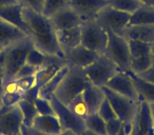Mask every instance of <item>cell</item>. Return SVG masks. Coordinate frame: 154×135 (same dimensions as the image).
<instances>
[{
	"label": "cell",
	"instance_id": "obj_1",
	"mask_svg": "<svg viewBox=\"0 0 154 135\" xmlns=\"http://www.w3.org/2000/svg\"><path fill=\"white\" fill-rule=\"evenodd\" d=\"M22 16L30 31V38L32 39L35 49L47 55L64 58L58 44L56 31L50 18L23 5Z\"/></svg>",
	"mask_w": 154,
	"mask_h": 135
},
{
	"label": "cell",
	"instance_id": "obj_2",
	"mask_svg": "<svg viewBox=\"0 0 154 135\" xmlns=\"http://www.w3.org/2000/svg\"><path fill=\"white\" fill-rule=\"evenodd\" d=\"M33 48L34 44L32 39L30 37H26L3 50L2 84L15 78L18 71L26 63V56Z\"/></svg>",
	"mask_w": 154,
	"mask_h": 135
},
{
	"label": "cell",
	"instance_id": "obj_3",
	"mask_svg": "<svg viewBox=\"0 0 154 135\" xmlns=\"http://www.w3.org/2000/svg\"><path fill=\"white\" fill-rule=\"evenodd\" d=\"M90 84L91 82L84 69L78 66H69L68 72L53 95L66 106L77 95L82 94Z\"/></svg>",
	"mask_w": 154,
	"mask_h": 135
},
{
	"label": "cell",
	"instance_id": "obj_4",
	"mask_svg": "<svg viewBox=\"0 0 154 135\" xmlns=\"http://www.w3.org/2000/svg\"><path fill=\"white\" fill-rule=\"evenodd\" d=\"M106 32L108 35V42L103 55L113 61L122 71H131L129 41L125 37L115 34L112 31Z\"/></svg>",
	"mask_w": 154,
	"mask_h": 135
},
{
	"label": "cell",
	"instance_id": "obj_5",
	"mask_svg": "<svg viewBox=\"0 0 154 135\" xmlns=\"http://www.w3.org/2000/svg\"><path fill=\"white\" fill-rule=\"evenodd\" d=\"M91 84L103 88L109 82V80L122 70L103 54L99 55L92 64L84 69Z\"/></svg>",
	"mask_w": 154,
	"mask_h": 135
},
{
	"label": "cell",
	"instance_id": "obj_6",
	"mask_svg": "<svg viewBox=\"0 0 154 135\" xmlns=\"http://www.w3.org/2000/svg\"><path fill=\"white\" fill-rule=\"evenodd\" d=\"M80 32L82 44L84 47L99 55L105 53L108 42L107 32L94 19L86 20L82 22L80 26Z\"/></svg>",
	"mask_w": 154,
	"mask_h": 135
},
{
	"label": "cell",
	"instance_id": "obj_7",
	"mask_svg": "<svg viewBox=\"0 0 154 135\" xmlns=\"http://www.w3.org/2000/svg\"><path fill=\"white\" fill-rule=\"evenodd\" d=\"M103 90L105 92L106 98L109 100L115 114L122 120V124H131L136 116L138 110L140 109V103H135L128 97L122 96V95L110 90L107 87H103Z\"/></svg>",
	"mask_w": 154,
	"mask_h": 135
},
{
	"label": "cell",
	"instance_id": "obj_8",
	"mask_svg": "<svg viewBox=\"0 0 154 135\" xmlns=\"http://www.w3.org/2000/svg\"><path fill=\"white\" fill-rule=\"evenodd\" d=\"M131 16V14L118 11L110 5H106L97 13L94 20L105 31H112L122 36L124 30L130 22Z\"/></svg>",
	"mask_w": 154,
	"mask_h": 135
},
{
	"label": "cell",
	"instance_id": "obj_9",
	"mask_svg": "<svg viewBox=\"0 0 154 135\" xmlns=\"http://www.w3.org/2000/svg\"><path fill=\"white\" fill-rule=\"evenodd\" d=\"M49 100L52 105V108H53L54 114L59 120L62 131L69 130L76 133V134H84L86 131V124H85L84 118L75 115L66 105L60 103L54 95L50 97Z\"/></svg>",
	"mask_w": 154,
	"mask_h": 135
},
{
	"label": "cell",
	"instance_id": "obj_10",
	"mask_svg": "<svg viewBox=\"0 0 154 135\" xmlns=\"http://www.w3.org/2000/svg\"><path fill=\"white\" fill-rule=\"evenodd\" d=\"M128 40V39H127ZM130 47L131 72L140 74L151 69L152 50L151 43L141 42L137 40H128Z\"/></svg>",
	"mask_w": 154,
	"mask_h": 135
},
{
	"label": "cell",
	"instance_id": "obj_11",
	"mask_svg": "<svg viewBox=\"0 0 154 135\" xmlns=\"http://www.w3.org/2000/svg\"><path fill=\"white\" fill-rule=\"evenodd\" d=\"M22 124L23 116L18 105L0 109V135H21Z\"/></svg>",
	"mask_w": 154,
	"mask_h": 135
},
{
	"label": "cell",
	"instance_id": "obj_12",
	"mask_svg": "<svg viewBox=\"0 0 154 135\" xmlns=\"http://www.w3.org/2000/svg\"><path fill=\"white\" fill-rule=\"evenodd\" d=\"M106 87L109 88L110 90L122 95V96L128 97V98H130L131 100L135 101V103H140L138 98V94L136 92V89H135L128 72H117L109 80V82L106 84Z\"/></svg>",
	"mask_w": 154,
	"mask_h": 135
},
{
	"label": "cell",
	"instance_id": "obj_13",
	"mask_svg": "<svg viewBox=\"0 0 154 135\" xmlns=\"http://www.w3.org/2000/svg\"><path fill=\"white\" fill-rule=\"evenodd\" d=\"M98 56L99 54L87 49L82 44H79L64 55V60H66V66H78V68L85 69L88 66L92 64Z\"/></svg>",
	"mask_w": 154,
	"mask_h": 135
},
{
	"label": "cell",
	"instance_id": "obj_14",
	"mask_svg": "<svg viewBox=\"0 0 154 135\" xmlns=\"http://www.w3.org/2000/svg\"><path fill=\"white\" fill-rule=\"evenodd\" d=\"M106 5H108V0H70L69 2V7L84 21L94 19L97 13Z\"/></svg>",
	"mask_w": 154,
	"mask_h": 135
},
{
	"label": "cell",
	"instance_id": "obj_15",
	"mask_svg": "<svg viewBox=\"0 0 154 135\" xmlns=\"http://www.w3.org/2000/svg\"><path fill=\"white\" fill-rule=\"evenodd\" d=\"M50 20H51L55 31L80 26L84 22L82 17L70 7L64 8L56 14H54L52 17H50Z\"/></svg>",
	"mask_w": 154,
	"mask_h": 135
},
{
	"label": "cell",
	"instance_id": "obj_16",
	"mask_svg": "<svg viewBox=\"0 0 154 135\" xmlns=\"http://www.w3.org/2000/svg\"><path fill=\"white\" fill-rule=\"evenodd\" d=\"M0 19L19 29L30 37V31L22 16V5L17 3L0 8Z\"/></svg>",
	"mask_w": 154,
	"mask_h": 135
},
{
	"label": "cell",
	"instance_id": "obj_17",
	"mask_svg": "<svg viewBox=\"0 0 154 135\" xmlns=\"http://www.w3.org/2000/svg\"><path fill=\"white\" fill-rule=\"evenodd\" d=\"M128 40H137L146 43L154 42V24H129L122 34Z\"/></svg>",
	"mask_w": 154,
	"mask_h": 135
},
{
	"label": "cell",
	"instance_id": "obj_18",
	"mask_svg": "<svg viewBox=\"0 0 154 135\" xmlns=\"http://www.w3.org/2000/svg\"><path fill=\"white\" fill-rule=\"evenodd\" d=\"M56 37L59 48L61 50L63 56L69 51L76 48L77 45L82 44V32H80V26L76 28L66 29V30H59L56 31Z\"/></svg>",
	"mask_w": 154,
	"mask_h": 135
},
{
	"label": "cell",
	"instance_id": "obj_19",
	"mask_svg": "<svg viewBox=\"0 0 154 135\" xmlns=\"http://www.w3.org/2000/svg\"><path fill=\"white\" fill-rule=\"evenodd\" d=\"M26 37H29L26 33L0 19V51H3Z\"/></svg>",
	"mask_w": 154,
	"mask_h": 135
},
{
	"label": "cell",
	"instance_id": "obj_20",
	"mask_svg": "<svg viewBox=\"0 0 154 135\" xmlns=\"http://www.w3.org/2000/svg\"><path fill=\"white\" fill-rule=\"evenodd\" d=\"M32 128L48 135H59L62 132L56 115H37L33 120Z\"/></svg>",
	"mask_w": 154,
	"mask_h": 135
},
{
	"label": "cell",
	"instance_id": "obj_21",
	"mask_svg": "<svg viewBox=\"0 0 154 135\" xmlns=\"http://www.w3.org/2000/svg\"><path fill=\"white\" fill-rule=\"evenodd\" d=\"M128 73L136 89L139 101L146 103H154V84L147 81L131 71H128Z\"/></svg>",
	"mask_w": 154,
	"mask_h": 135
},
{
	"label": "cell",
	"instance_id": "obj_22",
	"mask_svg": "<svg viewBox=\"0 0 154 135\" xmlns=\"http://www.w3.org/2000/svg\"><path fill=\"white\" fill-rule=\"evenodd\" d=\"M82 96L86 101V105L88 107L89 114L97 113L99 107L106 99V95L103 88L90 84L86 90L82 92Z\"/></svg>",
	"mask_w": 154,
	"mask_h": 135
},
{
	"label": "cell",
	"instance_id": "obj_23",
	"mask_svg": "<svg viewBox=\"0 0 154 135\" xmlns=\"http://www.w3.org/2000/svg\"><path fill=\"white\" fill-rule=\"evenodd\" d=\"M69 69V66H64L63 68L60 69V71L50 80L48 84H45L43 87H41L40 89L38 90V95L37 96L41 97V98H45V99H49L52 95L54 94V92L56 91V89L58 88L59 84L61 82L62 78L64 77V75L66 74Z\"/></svg>",
	"mask_w": 154,
	"mask_h": 135
},
{
	"label": "cell",
	"instance_id": "obj_24",
	"mask_svg": "<svg viewBox=\"0 0 154 135\" xmlns=\"http://www.w3.org/2000/svg\"><path fill=\"white\" fill-rule=\"evenodd\" d=\"M154 24V8L143 5L132 14L129 24ZM128 24V26H129Z\"/></svg>",
	"mask_w": 154,
	"mask_h": 135
},
{
	"label": "cell",
	"instance_id": "obj_25",
	"mask_svg": "<svg viewBox=\"0 0 154 135\" xmlns=\"http://www.w3.org/2000/svg\"><path fill=\"white\" fill-rule=\"evenodd\" d=\"M85 124L87 131H90L97 135H107L106 121L97 113L89 114L85 118Z\"/></svg>",
	"mask_w": 154,
	"mask_h": 135
},
{
	"label": "cell",
	"instance_id": "obj_26",
	"mask_svg": "<svg viewBox=\"0 0 154 135\" xmlns=\"http://www.w3.org/2000/svg\"><path fill=\"white\" fill-rule=\"evenodd\" d=\"M108 5L132 15L143 5L140 0H108Z\"/></svg>",
	"mask_w": 154,
	"mask_h": 135
},
{
	"label": "cell",
	"instance_id": "obj_27",
	"mask_svg": "<svg viewBox=\"0 0 154 135\" xmlns=\"http://www.w3.org/2000/svg\"><path fill=\"white\" fill-rule=\"evenodd\" d=\"M18 107L20 108L22 116H23V124H22L26 127H32L33 120L38 115L34 103L28 100V99H26V98H22L21 100L18 103Z\"/></svg>",
	"mask_w": 154,
	"mask_h": 135
},
{
	"label": "cell",
	"instance_id": "obj_28",
	"mask_svg": "<svg viewBox=\"0 0 154 135\" xmlns=\"http://www.w3.org/2000/svg\"><path fill=\"white\" fill-rule=\"evenodd\" d=\"M54 56L47 55V54L42 53L39 50L33 48L30 52H29L28 56H26V63L33 66L37 69H40L42 66H47L48 63L51 62V60L53 59Z\"/></svg>",
	"mask_w": 154,
	"mask_h": 135
},
{
	"label": "cell",
	"instance_id": "obj_29",
	"mask_svg": "<svg viewBox=\"0 0 154 135\" xmlns=\"http://www.w3.org/2000/svg\"><path fill=\"white\" fill-rule=\"evenodd\" d=\"M69 2L70 0H43L41 14L50 18L60 10L69 7Z\"/></svg>",
	"mask_w": 154,
	"mask_h": 135
},
{
	"label": "cell",
	"instance_id": "obj_30",
	"mask_svg": "<svg viewBox=\"0 0 154 135\" xmlns=\"http://www.w3.org/2000/svg\"><path fill=\"white\" fill-rule=\"evenodd\" d=\"M66 107H68L75 115L79 116V117L84 118V119L89 115V110L86 105V101H85V99H84V96H82V93L79 95H77L75 98H73L72 100L66 105Z\"/></svg>",
	"mask_w": 154,
	"mask_h": 135
},
{
	"label": "cell",
	"instance_id": "obj_31",
	"mask_svg": "<svg viewBox=\"0 0 154 135\" xmlns=\"http://www.w3.org/2000/svg\"><path fill=\"white\" fill-rule=\"evenodd\" d=\"M34 105L36 107L38 115H55L49 99L41 98V97L37 96L34 99Z\"/></svg>",
	"mask_w": 154,
	"mask_h": 135
},
{
	"label": "cell",
	"instance_id": "obj_32",
	"mask_svg": "<svg viewBox=\"0 0 154 135\" xmlns=\"http://www.w3.org/2000/svg\"><path fill=\"white\" fill-rule=\"evenodd\" d=\"M97 114H98L106 122L110 121V120H112V119H115V118H118L107 98H106L105 100L103 101V103L100 105L98 111H97Z\"/></svg>",
	"mask_w": 154,
	"mask_h": 135
},
{
	"label": "cell",
	"instance_id": "obj_33",
	"mask_svg": "<svg viewBox=\"0 0 154 135\" xmlns=\"http://www.w3.org/2000/svg\"><path fill=\"white\" fill-rule=\"evenodd\" d=\"M23 93H2V106L3 107H15L23 98Z\"/></svg>",
	"mask_w": 154,
	"mask_h": 135
},
{
	"label": "cell",
	"instance_id": "obj_34",
	"mask_svg": "<svg viewBox=\"0 0 154 135\" xmlns=\"http://www.w3.org/2000/svg\"><path fill=\"white\" fill-rule=\"evenodd\" d=\"M122 128H124V124L119 118H115L106 122L107 135H117Z\"/></svg>",
	"mask_w": 154,
	"mask_h": 135
},
{
	"label": "cell",
	"instance_id": "obj_35",
	"mask_svg": "<svg viewBox=\"0 0 154 135\" xmlns=\"http://www.w3.org/2000/svg\"><path fill=\"white\" fill-rule=\"evenodd\" d=\"M37 70H38V69H37V68H35V66L26 63L23 66H22L21 69L18 71V73L16 74L15 78H14L13 80H18V79H20V78L30 77V76H35Z\"/></svg>",
	"mask_w": 154,
	"mask_h": 135
},
{
	"label": "cell",
	"instance_id": "obj_36",
	"mask_svg": "<svg viewBox=\"0 0 154 135\" xmlns=\"http://www.w3.org/2000/svg\"><path fill=\"white\" fill-rule=\"evenodd\" d=\"M18 82V86H19L20 90L22 93L28 92L29 90L33 89L36 84L35 81V76H30V77H24V78H20V79L16 80Z\"/></svg>",
	"mask_w": 154,
	"mask_h": 135
},
{
	"label": "cell",
	"instance_id": "obj_37",
	"mask_svg": "<svg viewBox=\"0 0 154 135\" xmlns=\"http://www.w3.org/2000/svg\"><path fill=\"white\" fill-rule=\"evenodd\" d=\"M19 3L23 7H28L34 10L35 12H38V13H41L42 11L43 0H19Z\"/></svg>",
	"mask_w": 154,
	"mask_h": 135
},
{
	"label": "cell",
	"instance_id": "obj_38",
	"mask_svg": "<svg viewBox=\"0 0 154 135\" xmlns=\"http://www.w3.org/2000/svg\"><path fill=\"white\" fill-rule=\"evenodd\" d=\"M21 135H48L45 134L42 132H39V131L35 130L32 127H26L22 124L21 127Z\"/></svg>",
	"mask_w": 154,
	"mask_h": 135
},
{
	"label": "cell",
	"instance_id": "obj_39",
	"mask_svg": "<svg viewBox=\"0 0 154 135\" xmlns=\"http://www.w3.org/2000/svg\"><path fill=\"white\" fill-rule=\"evenodd\" d=\"M137 75H139L141 78H143V79L147 80V81L154 84V69H149L146 72H143V73L137 74Z\"/></svg>",
	"mask_w": 154,
	"mask_h": 135
},
{
	"label": "cell",
	"instance_id": "obj_40",
	"mask_svg": "<svg viewBox=\"0 0 154 135\" xmlns=\"http://www.w3.org/2000/svg\"><path fill=\"white\" fill-rule=\"evenodd\" d=\"M19 3V0H0V8L8 7L11 5H17Z\"/></svg>",
	"mask_w": 154,
	"mask_h": 135
},
{
	"label": "cell",
	"instance_id": "obj_41",
	"mask_svg": "<svg viewBox=\"0 0 154 135\" xmlns=\"http://www.w3.org/2000/svg\"><path fill=\"white\" fill-rule=\"evenodd\" d=\"M2 73H3V62H2V51H0V82L2 84Z\"/></svg>",
	"mask_w": 154,
	"mask_h": 135
},
{
	"label": "cell",
	"instance_id": "obj_42",
	"mask_svg": "<svg viewBox=\"0 0 154 135\" xmlns=\"http://www.w3.org/2000/svg\"><path fill=\"white\" fill-rule=\"evenodd\" d=\"M148 107H149L150 115H151L152 121H153V124H154V103H148Z\"/></svg>",
	"mask_w": 154,
	"mask_h": 135
},
{
	"label": "cell",
	"instance_id": "obj_43",
	"mask_svg": "<svg viewBox=\"0 0 154 135\" xmlns=\"http://www.w3.org/2000/svg\"><path fill=\"white\" fill-rule=\"evenodd\" d=\"M143 5H148V7H153L154 8V0H140Z\"/></svg>",
	"mask_w": 154,
	"mask_h": 135
},
{
	"label": "cell",
	"instance_id": "obj_44",
	"mask_svg": "<svg viewBox=\"0 0 154 135\" xmlns=\"http://www.w3.org/2000/svg\"><path fill=\"white\" fill-rule=\"evenodd\" d=\"M151 50H152V66H151V69H154V42L151 43Z\"/></svg>",
	"mask_w": 154,
	"mask_h": 135
},
{
	"label": "cell",
	"instance_id": "obj_45",
	"mask_svg": "<svg viewBox=\"0 0 154 135\" xmlns=\"http://www.w3.org/2000/svg\"><path fill=\"white\" fill-rule=\"evenodd\" d=\"M2 93H3V91H2V84L0 82V109L3 107V106H2Z\"/></svg>",
	"mask_w": 154,
	"mask_h": 135
},
{
	"label": "cell",
	"instance_id": "obj_46",
	"mask_svg": "<svg viewBox=\"0 0 154 135\" xmlns=\"http://www.w3.org/2000/svg\"><path fill=\"white\" fill-rule=\"evenodd\" d=\"M59 135H79V134H76V133L72 132V131H69V130H66V131H62Z\"/></svg>",
	"mask_w": 154,
	"mask_h": 135
},
{
	"label": "cell",
	"instance_id": "obj_47",
	"mask_svg": "<svg viewBox=\"0 0 154 135\" xmlns=\"http://www.w3.org/2000/svg\"><path fill=\"white\" fill-rule=\"evenodd\" d=\"M117 135H128V134H127V132H126V131H125V129L122 128V130H120V132L118 133Z\"/></svg>",
	"mask_w": 154,
	"mask_h": 135
},
{
	"label": "cell",
	"instance_id": "obj_48",
	"mask_svg": "<svg viewBox=\"0 0 154 135\" xmlns=\"http://www.w3.org/2000/svg\"><path fill=\"white\" fill-rule=\"evenodd\" d=\"M82 135H97V134H95V133H92V132H90V131H85V133Z\"/></svg>",
	"mask_w": 154,
	"mask_h": 135
}]
</instances>
